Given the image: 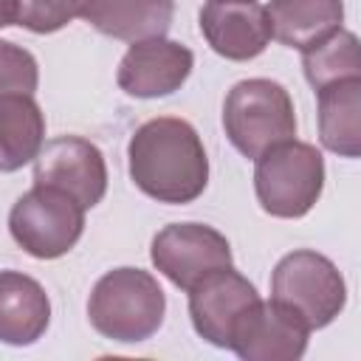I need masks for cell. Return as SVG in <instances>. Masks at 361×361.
<instances>
[{
    "mask_svg": "<svg viewBox=\"0 0 361 361\" xmlns=\"http://www.w3.org/2000/svg\"><path fill=\"white\" fill-rule=\"evenodd\" d=\"M127 161L133 183L158 203H192L209 183L203 141L186 118L158 116L144 121L127 144Z\"/></svg>",
    "mask_w": 361,
    "mask_h": 361,
    "instance_id": "cell-1",
    "label": "cell"
},
{
    "mask_svg": "<svg viewBox=\"0 0 361 361\" xmlns=\"http://www.w3.org/2000/svg\"><path fill=\"white\" fill-rule=\"evenodd\" d=\"M166 296L158 279L141 268H113L90 290L87 319L93 330L118 344L147 341L164 322Z\"/></svg>",
    "mask_w": 361,
    "mask_h": 361,
    "instance_id": "cell-2",
    "label": "cell"
},
{
    "mask_svg": "<svg viewBox=\"0 0 361 361\" xmlns=\"http://www.w3.org/2000/svg\"><path fill=\"white\" fill-rule=\"evenodd\" d=\"M254 192L271 217H305L324 189V158L307 144L288 138L254 158Z\"/></svg>",
    "mask_w": 361,
    "mask_h": 361,
    "instance_id": "cell-3",
    "label": "cell"
},
{
    "mask_svg": "<svg viewBox=\"0 0 361 361\" xmlns=\"http://www.w3.org/2000/svg\"><path fill=\"white\" fill-rule=\"evenodd\" d=\"M223 127L234 149L254 161L268 147L296 135L293 99L274 79H243L226 96Z\"/></svg>",
    "mask_w": 361,
    "mask_h": 361,
    "instance_id": "cell-4",
    "label": "cell"
},
{
    "mask_svg": "<svg viewBox=\"0 0 361 361\" xmlns=\"http://www.w3.org/2000/svg\"><path fill=\"white\" fill-rule=\"evenodd\" d=\"M271 299L299 313L310 330H322L344 310L347 285L324 254L302 248L276 262L271 274Z\"/></svg>",
    "mask_w": 361,
    "mask_h": 361,
    "instance_id": "cell-5",
    "label": "cell"
},
{
    "mask_svg": "<svg viewBox=\"0 0 361 361\" xmlns=\"http://www.w3.org/2000/svg\"><path fill=\"white\" fill-rule=\"evenodd\" d=\"M8 231L25 254L56 259L79 243L85 231V209L68 192L34 183L11 206Z\"/></svg>",
    "mask_w": 361,
    "mask_h": 361,
    "instance_id": "cell-6",
    "label": "cell"
},
{
    "mask_svg": "<svg viewBox=\"0 0 361 361\" xmlns=\"http://www.w3.org/2000/svg\"><path fill=\"white\" fill-rule=\"evenodd\" d=\"M149 259L172 285L189 290L206 274L231 265V245L212 226L169 223L152 237Z\"/></svg>",
    "mask_w": 361,
    "mask_h": 361,
    "instance_id": "cell-7",
    "label": "cell"
},
{
    "mask_svg": "<svg viewBox=\"0 0 361 361\" xmlns=\"http://www.w3.org/2000/svg\"><path fill=\"white\" fill-rule=\"evenodd\" d=\"M310 327L279 302H251L231 324L228 350L245 361H296L307 350Z\"/></svg>",
    "mask_w": 361,
    "mask_h": 361,
    "instance_id": "cell-8",
    "label": "cell"
},
{
    "mask_svg": "<svg viewBox=\"0 0 361 361\" xmlns=\"http://www.w3.org/2000/svg\"><path fill=\"white\" fill-rule=\"evenodd\" d=\"M34 183L62 189L82 209H93L107 192V164L93 141L59 135L42 144L34 158Z\"/></svg>",
    "mask_w": 361,
    "mask_h": 361,
    "instance_id": "cell-9",
    "label": "cell"
},
{
    "mask_svg": "<svg viewBox=\"0 0 361 361\" xmlns=\"http://www.w3.org/2000/svg\"><path fill=\"white\" fill-rule=\"evenodd\" d=\"M195 54L166 37L138 39L127 48L118 62L116 82L127 96L135 99H158L175 93L192 73Z\"/></svg>",
    "mask_w": 361,
    "mask_h": 361,
    "instance_id": "cell-10",
    "label": "cell"
},
{
    "mask_svg": "<svg viewBox=\"0 0 361 361\" xmlns=\"http://www.w3.org/2000/svg\"><path fill=\"white\" fill-rule=\"evenodd\" d=\"M197 20L209 48L231 62L254 59L271 42L268 11L257 0H206Z\"/></svg>",
    "mask_w": 361,
    "mask_h": 361,
    "instance_id": "cell-11",
    "label": "cell"
},
{
    "mask_svg": "<svg viewBox=\"0 0 361 361\" xmlns=\"http://www.w3.org/2000/svg\"><path fill=\"white\" fill-rule=\"evenodd\" d=\"M259 293L257 288L237 274L231 265L217 268L197 279L189 288V316L192 327L200 338H206L214 347H228L231 341V324L234 319L257 302Z\"/></svg>",
    "mask_w": 361,
    "mask_h": 361,
    "instance_id": "cell-12",
    "label": "cell"
},
{
    "mask_svg": "<svg viewBox=\"0 0 361 361\" xmlns=\"http://www.w3.org/2000/svg\"><path fill=\"white\" fill-rule=\"evenodd\" d=\"M51 322L45 288L20 271H0V341L11 347L34 344Z\"/></svg>",
    "mask_w": 361,
    "mask_h": 361,
    "instance_id": "cell-13",
    "label": "cell"
},
{
    "mask_svg": "<svg viewBox=\"0 0 361 361\" xmlns=\"http://www.w3.org/2000/svg\"><path fill=\"white\" fill-rule=\"evenodd\" d=\"M79 17L104 37L138 42L169 31L175 0H85Z\"/></svg>",
    "mask_w": 361,
    "mask_h": 361,
    "instance_id": "cell-14",
    "label": "cell"
},
{
    "mask_svg": "<svg viewBox=\"0 0 361 361\" xmlns=\"http://www.w3.org/2000/svg\"><path fill=\"white\" fill-rule=\"evenodd\" d=\"M265 11L271 23V37L299 51L338 31L344 20L341 0H271Z\"/></svg>",
    "mask_w": 361,
    "mask_h": 361,
    "instance_id": "cell-15",
    "label": "cell"
},
{
    "mask_svg": "<svg viewBox=\"0 0 361 361\" xmlns=\"http://www.w3.org/2000/svg\"><path fill=\"white\" fill-rule=\"evenodd\" d=\"M319 93V138L341 155L358 158L361 152V76L324 85Z\"/></svg>",
    "mask_w": 361,
    "mask_h": 361,
    "instance_id": "cell-16",
    "label": "cell"
},
{
    "mask_svg": "<svg viewBox=\"0 0 361 361\" xmlns=\"http://www.w3.org/2000/svg\"><path fill=\"white\" fill-rule=\"evenodd\" d=\"M45 144V116L34 96H0V172H17L39 155Z\"/></svg>",
    "mask_w": 361,
    "mask_h": 361,
    "instance_id": "cell-17",
    "label": "cell"
},
{
    "mask_svg": "<svg viewBox=\"0 0 361 361\" xmlns=\"http://www.w3.org/2000/svg\"><path fill=\"white\" fill-rule=\"evenodd\" d=\"M302 68H305V79L313 85V90L333 85L338 79L361 76L358 37L344 28L333 31L322 42L302 51Z\"/></svg>",
    "mask_w": 361,
    "mask_h": 361,
    "instance_id": "cell-18",
    "label": "cell"
},
{
    "mask_svg": "<svg viewBox=\"0 0 361 361\" xmlns=\"http://www.w3.org/2000/svg\"><path fill=\"white\" fill-rule=\"evenodd\" d=\"M85 0H17V20L34 34H54L82 14Z\"/></svg>",
    "mask_w": 361,
    "mask_h": 361,
    "instance_id": "cell-19",
    "label": "cell"
},
{
    "mask_svg": "<svg viewBox=\"0 0 361 361\" xmlns=\"http://www.w3.org/2000/svg\"><path fill=\"white\" fill-rule=\"evenodd\" d=\"M37 85H39V68L31 51L8 39H0V96H11V93L34 96Z\"/></svg>",
    "mask_w": 361,
    "mask_h": 361,
    "instance_id": "cell-20",
    "label": "cell"
},
{
    "mask_svg": "<svg viewBox=\"0 0 361 361\" xmlns=\"http://www.w3.org/2000/svg\"><path fill=\"white\" fill-rule=\"evenodd\" d=\"M17 20V0H0V28Z\"/></svg>",
    "mask_w": 361,
    "mask_h": 361,
    "instance_id": "cell-21",
    "label": "cell"
}]
</instances>
